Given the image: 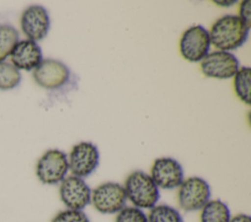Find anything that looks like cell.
I'll use <instances>...</instances> for the list:
<instances>
[{"mask_svg":"<svg viewBox=\"0 0 251 222\" xmlns=\"http://www.w3.org/2000/svg\"><path fill=\"white\" fill-rule=\"evenodd\" d=\"M68 171V155L58 149L46 151L37 160L35 167L36 177L45 185L61 183L67 177Z\"/></svg>","mask_w":251,"mask_h":222,"instance_id":"obj_3","label":"cell"},{"mask_svg":"<svg viewBox=\"0 0 251 222\" xmlns=\"http://www.w3.org/2000/svg\"><path fill=\"white\" fill-rule=\"evenodd\" d=\"M12 65L18 69L31 70L42 62V52L39 45L31 40L19 41L11 53Z\"/></svg>","mask_w":251,"mask_h":222,"instance_id":"obj_13","label":"cell"},{"mask_svg":"<svg viewBox=\"0 0 251 222\" xmlns=\"http://www.w3.org/2000/svg\"><path fill=\"white\" fill-rule=\"evenodd\" d=\"M99 161V150L91 142L75 144L68 156L69 170H71L74 176L80 178L91 175L98 167Z\"/></svg>","mask_w":251,"mask_h":222,"instance_id":"obj_7","label":"cell"},{"mask_svg":"<svg viewBox=\"0 0 251 222\" xmlns=\"http://www.w3.org/2000/svg\"><path fill=\"white\" fill-rule=\"evenodd\" d=\"M149 175L157 187L164 190L178 188L184 180V172L181 164L176 158L170 156L155 159Z\"/></svg>","mask_w":251,"mask_h":222,"instance_id":"obj_10","label":"cell"},{"mask_svg":"<svg viewBox=\"0 0 251 222\" xmlns=\"http://www.w3.org/2000/svg\"><path fill=\"white\" fill-rule=\"evenodd\" d=\"M210 198V185L201 177L192 176L184 179L178 187L177 201L184 211L201 210Z\"/></svg>","mask_w":251,"mask_h":222,"instance_id":"obj_4","label":"cell"},{"mask_svg":"<svg viewBox=\"0 0 251 222\" xmlns=\"http://www.w3.org/2000/svg\"><path fill=\"white\" fill-rule=\"evenodd\" d=\"M211 41L209 31L202 25H192L181 35L179 52L188 62H201L210 52Z\"/></svg>","mask_w":251,"mask_h":222,"instance_id":"obj_6","label":"cell"},{"mask_svg":"<svg viewBox=\"0 0 251 222\" xmlns=\"http://www.w3.org/2000/svg\"><path fill=\"white\" fill-rule=\"evenodd\" d=\"M238 17L250 27L251 26V1L244 0L239 5Z\"/></svg>","mask_w":251,"mask_h":222,"instance_id":"obj_21","label":"cell"},{"mask_svg":"<svg viewBox=\"0 0 251 222\" xmlns=\"http://www.w3.org/2000/svg\"><path fill=\"white\" fill-rule=\"evenodd\" d=\"M126 199L133 206L140 209H151L160 199V191L151 176L141 170L128 174L124 185Z\"/></svg>","mask_w":251,"mask_h":222,"instance_id":"obj_2","label":"cell"},{"mask_svg":"<svg viewBox=\"0 0 251 222\" xmlns=\"http://www.w3.org/2000/svg\"><path fill=\"white\" fill-rule=\"evenodd\" d=\"M250 27L235 15H225L218 19L209 31L211 44L220 51H233L248 39Z\"/></svg>","mask_w":251,"mask_h":222,"instance_id":"obj_1","label":"cell"},{"mask_svg":"<svg viewBox=\"0 0 251 222\" xmlns=\"http://www.w3.org/2000/svg\"><path fill=\"white\" fill-rule=\"evenodd\" d=\"M21 28L31 41L43 39L50 28V18L47 10L41 5H30L22 14Z\"/></svg>","mask_w":251,"mask_h":222,"instance_id":"obj_12","label":"cell"},{"mask_svg":"<svg viewBox=\"0 0 251 222\" xmlns=\"http://www.w3.org/2000/svg\"><path fill=\"white\" fill-rule=\"evenodd\" d=\"M19 42L18 30L9 24L0 25V62H4L11 55Z\"/></svg>","mask_w":251,"mask_h":222,"instance_id":"obj_17","label":"cell"},{"mask_svg":"<svg viewBox=\"0 0 251 222\" xmlns=\"http://www.w3.org/2000/svg\"><path fill=\"white\" fill-rule=\"evenodd\" d=\"M70 69L61 61L45 59L33 69V79L42 88L55 90L64 86L70 79Z\"/></svg>","mask_w":251,"mask_h":222,"instance_id":"obj_11","label":"cell"},{"mask_svg":"<svg viewBox=\"0 0 251 222\" xmlns=\"http://www.w3.org/2000/svg\"><path fill=\"white\" fill-rule=\"evenodd\" d=\"M126 195L123 185L116 182H105L91 191L93 207L103 214L118 213L126 206Z\"/></svg>","mask_w":251,"mask_h":222,"instance_id":"obj_5","label":"cell"},{"mask_svg":"<svg viewBox=\"0 0 251 222\" xmlns=\"http://www.w3.org/2000/svg\"><path fill=\"white\" fill-rule=\"evenodd\" d=\"M51 222H90L88 216L83 210L65 209L59 211L51 220Z\"/></svg>","mask_w":251,"mask_h":222,"instance_id":"obj_20","label":"cell"},{"mask_svg":"<svg viewBox=\"0 0 251 222\" xmlns=\"http://www.w3.org/2000/svg\"><path fill=\"white\" fill-rule=\"evenodd\" d=\"M115 222H148L144 211L135 206H125L116 216Z\"/></svg>","mask_w":251,"mask_h":222,"instance_id":"obj_19","label":"cell"},{"mask_svg":"<svg viewBox=\"0 0 251 222\" xmlns=\"http://www.w3.org/2000/svg\"><path fill=\"white\" fill-rule=\"evenodd\" d=\"M230 217L227 204L221 200H210L201 208V222H229Z\"/></svg>","mask_w":251,"mask_h":222,"instance_id":"obj_14","label":"cell"},{"mask_svg":"<svg viewBox=\"0 0 251 222\" xmlns=\"http://www.w3.org/2000/svg\"><path fill=\"white\" fill-rule=\"evenodd\" d=\"M250 83L251 71L250 67H239L233 76V88L238 99L246 105H250Z\"/></svg>","mask_w":251,"mask_h":222,"instance_id":"obj_15","label":"cell"},{"mask_svg":"<svg viewBox=\"0 0 251 222\" xmlns=\"http://www.w3.org/2000/svg\"><path fill=\"white\" fill-rule=\"evenodd\" d=\"M22 76L12 64L0 62V90H10L21 82Z\"/></svg>","mask_w":251,"mask_h":222,"instance_id":"obj_18","label":"cell"},{"mask_svg":"<svg viewBox=\"0 0 251 222\" xmlns=\"http://www.w3.org/2000/svg\"><path fill=\"white\" fill-rule=\"evenodd\" d=\"M148 222H184L180 212L168 204H156L147 215Z\"/></svg>","mask_w":251,"mask_h":222,"instance_id":"obj_16","label":"cell"},{"mask_svg":"<svg viewBox=\"0 0 251 222\" xmlns=\"http://www.w3.org/2000/svg\"><path fill=\"white\" fill-rule=\"evenodd\" d=\"M59 195L68 209L83 210L91 201V189L83 178L67 176L61 183Z\"/></svg>","mask_w":251,"mask_h":222,"instance_id":"obj_9","label":"cell"},{"mask_svg":"<svg viewBox=\"0 0 251 222\" xmlns=\"http://www.w3.org/2000/svg\"><path fill=\"white\" fill-rule=\"evenodd\" d=\"M200 68L207 77L228 79L239 69V62L232 53L216 50L209 52L200 62Z\"/></svg>","mask_w":251,"mask_h":222,"instance_id":"obj_8","label":"cell"},{"mask_svg":"<svg viewBox=\"0 0 251 222\" xmlns=\"http://www.w3.org/2000/svg\"><path fill=\"white\" fill-rule=\"evenodd\" d=\"M229 222H251V218L248 214L239 213L230 217Z\"/></svg>","mask_w":251,"mask_h":222,"instance_id":"obj_22","label":"cell"},{"mask_svg":"<svg viewBox=\"0 0 251 222\" xmlns=\"http://www.w3.org/2000/svg\"><path fill=\"white\" fill-rule=\"evenodd\" d=\"M215 4H218L219 6H223V7H229L231 5H234L236 3V1H214Z\"/></svg>","mask_w":251,"mask_h":222,"instance_id":"obj_23","label":"cell"}]
</instances>
